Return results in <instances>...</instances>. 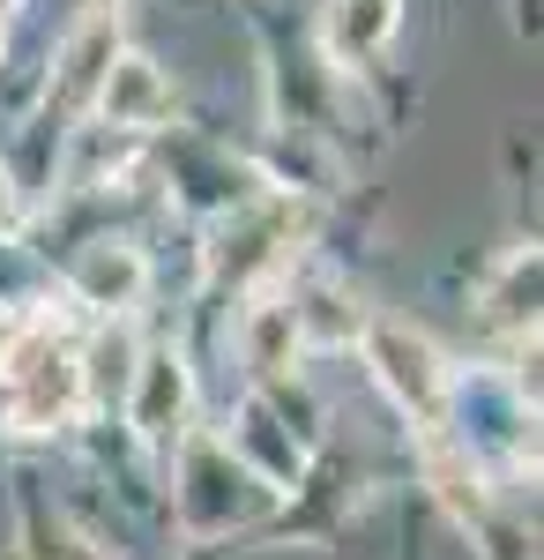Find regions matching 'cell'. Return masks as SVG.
Returning <instances> with one entry per match:
<instances>
[{"label": "cell", "mask_w": 544, "mask_h": 560, "mask_svg": "<svg viewBox=\"0 0 544 560\" xmlns=\"http://www.w3.org/2000/svg\"><path fill=\"white\" fill-rule=\"evenodd\" d=\"M276 224H261V217H232L224 232H216V277L224 284H247L261 269H276Z\"/></svg>", "instance_id": "cell-10"}, {"label": "cell", "mask_w": 544, "mask_h": 560, "mask_svg": "<svg viewBox=\"0 0 544 560\" xmlns=\"http://www.w3.org/2000/svg\"><path fill=\"white\" fill-rule=\"evenodd\" d=\"M172 509L187 538H224L232 523H247L253 509V478L247 464L216 441V433H179V486H172Z\"/></svg>", "instance_id": "cell-3"}, {"label": "cell", "mask_w": 544, "mask_h": 560, "mask_svg": "<svg viewBox=\"0 0 544 560\" xmlns=\"http://www.w3.org/2000/svg\"><path fill=\"white\" fill-rule=\"evenodd\" d=\"M23 337V322H15V306H0V359H8V345Z\"/></svg>", "instance_id": "cell-15"}, {"label": "cell", "mask_w": 544, "mask_h": 560, "mask_svg": "<svg viewBox=\"0 0 544 560\" xmlns=\"http://www.w3.org/2000/svg\"><path fill=\"white\" fill-rule=\"evenodd\" d=\"M127 45H120V8H97L83 31L68 38V52H60V68H52V105L60 113H90V97H97V83H105V68L120 60Z\"/></svg>", "instance_id": "cell-7"}, {"label": "cell", "mask_w": 544, "mask_h": 560, "mask_svg": "<svg viewBox=\"0 0 544 560\" xmlns=\"http://www.w3.org/2000/svg\"><path fill=\"white\" fill-rule=\"evenodd\" d=\"M292 314H298V337H329V345H351L358 337V306H343L335 292H306V300H292Z\"/></svg>", "instance_id": "cell-13"}, {"label": "cell", "mask_w": 544, "mask_h": 560, "mask_svg": "<svg viewBox=\"0 0 544 560\" xmlns=\"http://www.w3.org/2000/svg\"><path fill=\"white\" fill-rule=\"evenodd\" d=\"M15 8H23V0H0V23H8V15H15Z\"/></svg>", "instance_id": "cell-16"}, {"label": "cell", "mask_w": 544, "mask_h": 560, "mask_svg": "<svg viewBox=\"0 0 544 560\" xmlns=\"http://www.w3.org/2000/svg\"><path fill=\"white\" fill-rule=\"evenodd\" d=\"M329 52L335 60H374V52H388V38L403 31V0H329Z\"/></svg>", "instance_id": "cell-9"}, {"label": "cell", "mask_w": 544, "mask_h": 560, "mask_svg": "<svg viewBox=\"0 0 544 560\" xmlns=\"http://www.w3.org/2000/svg\"><path fill=\"white\" fill-rule=\"evenodd\" d=\"M485 306L507 329H537V247H515L500 261V277L485 284Z\"/></svg>", "instance_id": "cell-11"}, {"label": "cell", "mask_w": 544, "mask_h": 560, "mask_svg": "<svg viewBox=\"0 0 544 560\" xmlns=\"http://www.w3.org/2000/svg\"><path fill=\"white\" fill-rule=\"evenodd\" d=\"M15 217H23V195H15V173L0 165V232H15Z\"/></svg>", "instance_id": "cell-14"}, {"label": "cell", "mask_w": 544, "mask_h": 560, "mask_svg": "<svg viewBox=\"0 0 544 560\" xmlns=\"http://www.w3.org/2000/svg\"><path fill=\"white\" fill-rule=\"evenodd\" d=\"M298 314H292V300H253L247 314H239V359H247V374L253 382H284L298 366Z\"/></svg>", "instance_id": "cell-8"}, {"label": "cell", "mask_w": 544, "mask_h": 560, "mask_svg": "<svg viewBox=\"0 0 544 560\" xmlns=\"http://www.w3.org/2000/svg\"><path fill=\"white\" fill-rule=\"evenodd\" d=\"M0 60H8V23H0Z\"/></svg>", "instance_id": "cell-17"}, {"label": "cell", "mask_w": 544, "mask_h": 560, "mask_svg": "<svg viewBox=\"0 0 544 560\" xmlns=\"http://www.w3.org/2000/svg\"><path fill=\"white\" fill-rule=\"evenodd\" d=\"M23 560H113V546H97V538L75 530L68 516H31V530H23Z\"/></svg>", "instance_id": "cell-12"}, {"label": "cell", "mask_w": 544, "mask_h": 560, "mask_svg": "<svg viewBox=\"0 0 544 560\" xmlns=\"http://www.w3.org/2000/svg\"><path fill=\"white\" fill-rule=\"evenodd\" d=\"M90 113H97L105 128H120V135L157 128V120L172 113V83H165V68H157L150 52H120V60L105 68L97 97H90Z\"/></svg>", "instance_id": "cell-5"}, {"label": "cell", "mask_w": 544, "mask_h": 560, "mask_svg": "<svg viewBox=\"0 0 544 560\" xmlns=\"http://www.w3.org/2000/svg\"><path fill=\"white\" fill-rule=\"evenodd\" d=\"M0 382H8V427L15 433H60L83 411V359L60 345L52 322L23 329V337L8 345Z\"/></svg>", "instance_id": "cell-1"}, {"label": "cell", "mask_w": 544, "mask_h": 560, "mask_svg": "<svg viewBox=\"0 0 544 560\" xmlns=\"http://www.w3.org/2000/svg\"><path fill=\"white\" fill-rule=\"evenodd\" d=\"M68 292L97 314H127V306L150 292V261L134 240H90L83 255L68 261Z\"/></svg>", "instance_id": "cell-6"}, {"label": "cell", "mask_w": 544, "mask_h": 560, "mask_svg": "<svg viewBox=\"0 0 544 560\" xmlns=\"http://www.w3.org/2000/svg\"><path fill=\"white\" fill-rule=\"evenodd\" d=\"M358 345H366V366H374V382L418 419V427H440L448 419V396H456V374H448V359L433 351L425 329L411 322H388V314H366L358 322Z\"/></svg>", "instance_id": "cell-2"}, {"label": "cell", "mask_w": 544, "mask_h": 560, "mask_svg": "<svg viewBox=\"0 0 544 560\" xmlns=\"http://www.w3.org/2000/svg\"><path fill=\"white\" fill-rule=\"evenodd\" d=\"M187 419H194V366L172 345H150L127 366V427L150 448H165V441L187 433Z\"/></svg>", "instance_id": "cell-4"}]
</instances>
